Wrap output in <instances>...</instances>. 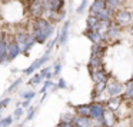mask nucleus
<instances>
[{
  "mask_svg": "<svg viewBox=\"0 0 133 127\" xmlns=\"http://www.w3.org/2000/svg\"><path fill=\"white\" fill-rule=\"evenodd\" d=\"M53 32V24L49 23V20L40 17V19H35L33 22V39L36 40V43H44L47 40L50 34Z\"/></svg>",
  "mask_w": 133,
  "mask_h": 127,
  "instance_id": "nucleus-1",
  "label": "nucleus"
},
{
  "mask_svg": "<svg viewBox=\"0 0 133 127\" xmlns=\"http://www.w3.org/2000/svg\"><path fill=\"white\" fill-rule=\"evenodd\" d=\"M113 22H115L120 29H123V27H130L133 24V13L130 12L129 9L123 7V9L115 12Z\"/></svg>",
  "mask_w": 133,
  "mask_h": 127,
  "instance_id": "nucleus-2",
  "label": "nucleus"
},
{
  "mask_svg": "<svg viewBox=\"0 0 133 127\" xmlns=\"http://www.w3.org/2000/svg\"><path fill=\"white\" fill-rule=\"evenodd\" d=\"M47 10L46 0H32L29 4V12L35 19H40Z\"/></svg>",
  "mask_w": 133,
  "mask_h": 127,
  "instance_id": "nucleus-3",
  "label": "nucleus"
},
{
  "mask_svg": "<svg viewBox=\"0 0 133 127\" xmlns=\"http://www.w3.org/2000/svg\"><path fill=\"white\" fill-rule=\"evenodd\" d=\"M16 43L20 46L22 52L27 53L30 49L33 47V44L36 43V40L33 39L32 34H29V33H19V34H16Z\"/></svg>",
  "mask_w": 133,
  "mask_h": 127,
  "instance_id": "nucleus-4",
  "label": "nucleus"
},
{
  "mask_svg": "<svg viewBox=\"0 0 133 127\" xmlns=\"http://www.w3.org/2000/svg\"><path fill=\"white\" fill-rule=\"evenodd\" d=\"M106 104L95 101L90 104V118L93 121H103V114L106 113Z\"/></svg>",
  "mask_w": 133,
  "mask_h": 127,
  "instance_id": "nucleus-5",
  "label": "nucleus"
},
{
  "mask_svg": "<svg viewBox=\"0 0 133 127\" xmlns=\"http://www.w3.org/2000/svg\"><path fill=\"white\" fill-rule=\"evenodd\" d=\"M106 91L109 94V98L112 97H122V94H124V86L120 84L119 81L110 79L107 81V87H106Z\"/></svg>",
  "mask_w": 133,
  "mask_h": 127,
  "instance_id": "nucleus-6",
  "label": "nucleus"
},
{
  "mask_svg": "<svg viewBox=\"0 0 133 127\" xmlns=\"http://www.w3.org/2000/svg\"><path fill=\"white\" fill-rule=\"evenodd\" d=\"M119 36H120V27H119L115 22H112L110 27L107 29V32L104 33V41L113 43V41H116L119 39Z\"/></svg>",
  "mask_w": 133,
  "mask_h": 127,
  "instance_id": "nucleus-7",
  "label": "nucleus"
},
{
  "mask_svg": "<svg viewBox=\"0 0 133 127\" xmlns=\"http://www.w3.org/2000/svg\"><path fill=\"white\" fill-rule=\"evenodd\" d=\"M20 52H22V49H20V46L16 43V40L9 41V44H7V61L15 60V59L20 54Z\"/></svg>",
  "mask_w": 133,
  "mask_h": 127,
  "instance_id": "nucleus-8",
  "label": "nucleus"
},
{
  "mask_svg": "<svg viewBox=\"0 0 133 127\" xmlns=\"http://www.w3.org/2000/svg\"><path fill=\"white\" fill-rule=\"evenodd\" d=\"M119 118L116 116V113L106 110V113L103 114V127H116Z\"/></svg>",
  "mask_w": 133,
  "mask_h": 127,
  "instance_id": "nucleus-9",
  "label": "nucleus"
},
{
  "mask_svg": "<svg viewBox=\"0 0 133 127\" xmlns=\"http://www.w3.org/2000/svg\"><path fill=\"white\" fill-rule=\"evenodd\" d=\"M92 77L96 83H102V81H103V83H107V81H109V74L106 73V70H104L103 67H99V69L93 70Z\"/></svg>",
  "mask_w": 133,
  "mask_h": 127,
  "instance_id": "nucleus-10",
  "label": "nucleus"
},
{
  "mask_svg": "<svg viewBox=\"0 0 133 127\" xmlns=\"http://www.w3.org/2000/svg\"><path fill=\"white\" fill-rule=\"evenodd\" d=\"M122 103H123V97H112V98H109L104 104H106V109L107 110L116 113L119 110V107L122 106Z\"/></svg>",
  "mask_w": 133,
  "mask_h": 127,
  "instance_id": "nucleus-11",
  "label": "nucleus"
},
{
  "mask_svg": "<svg viewBox=\"0 0 133 127\" xmlns=\"http://www.w3.org/2000/svg\"><path fill=\"white\" fill-rule=\"evenodd\" d=\"M73 124L76 127H95V123L90 117H80V116H76Z\"/></svg>",
  "mask_w": 133,
  "mask_h": 127,
  "instance_id": "nucleus-12",
  "label": "nucleus"
},
{
  "mask_svg": "<svg viewBox=\"0 0 133 127\" xmlns=\"http://www.w3.org/2000/svg\"><path fill=\"white\" fill-rule=\"evenodd\" d=\"M106 3H104L103 0H95V3H93L92 9H90V16H97L102 10L106 9Z\"/></svg>",
  "mask_w": 133,
  "mask_h": 127,
  "instance_id": "nucleus-13",
  "label": "nucleus"
},
{
  "mask_svg": "<svg viewBox=\"0 0 133 127\" xmlns=\"http://www.w3.org/2000/svg\"><path fill=\"white\" fill-rule=\"evenodd\" d=\"M46 3H47V10H50V12H60L63 9L64 2L63 0H49Z\"/></svg>",
  "mask_w": 133,
  "mask_h": 127,
  "instance_id": "nucleus-14",
  "label": "nucleus"
},
{
  "mask_svg": "<svg viewBox=\"0 0 133 127\" xmlns=\"http://www.w3.org/2000/svg\"><path fill=\"white\" fill-rule=\"evenodd\" d=\"M76 116L80 117H90V104H80V106L75 107Z\"/></svg>",
  "mask_w": 133,
  "mask_h": 127,
  "instance_id": "nucleus-15",
  "label": "nucleus"
},
{
  "mask_svg": "<svg viewBox=\"0 0 133 127\" xmlns=\"http://www.w3.org/2000/svg\"><path fill=\"white\" fill-rule=\"evenodd\" d=\"M46 60H47V54H44L42 59H39V60H36L35 63H32V64H30V66L27 67L26 70H24V74H27V76H29V74H32V73L35 72V70L37 69V67H40V66H42V64H43Z\"/></svg>",
  "mask_w": 133,
  "mask_h": 127,
  "instance_id": "nucleus-16",
  "label": "nucleus"
},
{
  "mask_svg": "<svg viewBox=\"0 0 133 127\" xmlns=\"http://www.w3.org/2000/svg\"><path fill=\"white\" fill-rule=\"evenodd\" d=\"M123 3H124V0H107L106 6L109 7L112 12H117V10L123 9V6H124Z\"/></svg>",
  "mask_w": 133,
  "mask_h": 127,
  "instance_id": "nucleus-17",
  "label": "nucleus"
},
{
  "mask_svg": "<svg viewBox=\"0 0 133 127\" xmlns=\"http://www.w3.org/2000/svg\"><path fill=\"white\" fill-rule=\"evenodd\" d=\"M7 61V43L2 41L0 43V63H6Z\"/></svg>",
  "mask_w": 133,
  "mask_h": 127,
  "instance_id": "nucleus-18",
  "label": "nucleus"
},
{
  "mask_svg": "<svg viewBox=\"0 0 133 127\" xmlns=\"http://www.w3.org/2000/svg\"><path fill=\"white\" fill-rule=\"evenodd\" d=\"M76 116L70 114V113H66V114H62V118H60V123H73Z\"/></svg>",
  "mask_w": 133,
  "mask_h": 127,
  "instance_id": "nucleus-19",
  "label": "nucleus"
},
{
  "mask_svg": "<svg viewBox=\"0 0 133 127\" xmlns=\"http://www.w3.org/2000/svg\"><path fill=\"white\" fill-rule=\"evenodd\" d=\"M13 121H15V117L13 116H7V117H4L2 120V124H3V127H9V126H12Z\"/></svg>",
  "mask_w": 133,
  "mask_h": 127,
  "instance_id": "nucleus-20",
  "label": "nucleus"
},
{
  "mask_svg": "<svg viewBox=\"0 0 133 127\" xmlns=\"http://www.w3.org/2000/svg\"><path fill=\"white\" fill-rule=\"evenodd\" d=\"M20 84H22V79H17V80H15V83H13L12 86H10L9 89H7V93H12L13 90H16L19 86H20Z\"/></svg>",
  "mask_w": 133,
  "mask_h": 127,
  "instance_id": "nucleus-21",
  "label": "nucleus"
},
{
  "mask_svg": "<svg viewBox=\"0 0 133 127\" xmlns=\"http://www.w3.org/2000/svg\"><path fill=\"white\" fill-rule=\"evenodd\" d=\"M35 96H36L35 91H24V93H22V97H23L24 100H32Z\"/></svg>",
  "mask_w": 133,
  "mask_h": 127,
  "instance_id": "nucleus-22",
  "label": "nucleus"
},
{
  "mask_svg": "<svg viewBox=\"0 0 133 127\" xmlns=\"http://www.w3.org/2000/svg\"><path fill=\"white\" fill-rule=\"evenodd\" d=\"M42 80H43V79H42V76L40 74H36V76H33V77L30 79L29 84H39Z\"/></svg>",
  "mask_w": 133,
  "mask_h": 127,
  "instance_id": "nucleus-23",
  "label": "nucleus"
},
{
  "mask_svg": "<svg viewBox=\"0 0 133 127\" xmlns=\"http://www.w3.org/2000/svg\"><path fill=\"white\" fill-rule=\"evenodd\" d=\"M22 116H23V109L22 107H17V109L15 110V114H13V117H15V120H17V118H20Z\"/></svg>",
  "mask_w": 133,
  "mask_h": 127,
  "instance_id": "nucleus-24",
  "label": "nucleus"
},
{
  "mask_svg": "<svg viewBox=\"0 0 133 127\" xmlns=\"http://www.w3.org/2000/svg\"><path fill=\"white\" fill-rule=\"evenodd\" d=\"M9 103H10V98L9 97L3 98V100H0V110H3L6 106H9Z\"/></svg>",
  "mask_w": 133,
  "mask_h": 127,
  "instance_id": "nucleus-25",
  "label": "nucleus"
},
{
  "mask_svg": "<svg viewBox=\"0 0 133 127\" xmlns=\"http://www.w3.org/2000/svg\"><path fill=\"white\" fill-rule=\"evenodd\" d=\"M35 107H29V110H27V118L26 120H32L33 118V116H35Z\"/></svg>",
  "mask_w": 133,
  "mask_h": 127,
  "instance_id": "nucleus-26",
  "label": "nucleus"
},
{
  "mask_svg": "<svg viewBox=\"0 0 133 127\" xmlns=\"http://www.w3.org/2000/svg\"><path fill=\"white\" fill-rule=\"evenodd\" d=\"M52 84H53V83H52V81H50V80H47V81H46V83H44V86H43V89H42V93H43V91H46V90H47V89H49V87H52Z\"/></svg>",
  "mask_w": 133,
  "mask_h": 127,
  "instance_id": "nucleus-27",
  "label": "nucleus"
},
{
  "mask_svg": "<svg viewBox=\"0 0 133 127\" xmlns=\"http://www.w3.org/2000/svg\"><path fill=\"white\" fill-rule=\"evenodd\" d=\"M59 72H60V64L56 63V66H55V73H53V74H59Z\"/></svg>",
  "mask_w": 133,
  "mask_h": 127,
  "instance_id": "nucleus-28",
  "label": "nucleus"
},
{
  "mask_svg": "<svg viewBox=\"0 0 133 127\" xmlns=\"http://www.w3.org/2000/svg\"><path fill=\"white\" fill-rule=\"evenodd\" d=\"M29 104H30V100H24L22 103V107H29Z\"/></svg>",
  "mask_w": 133,
  "mask_h": 127,
  "instance_id": "nucleus-29",
  "label": "nucleus"
},
{
  "mask_svg": "<svg viewBox=\"0 0 133 127\" xmlns=\"http://www.w3.org/2000/svg\"><path fill=\"white\" fill-rule=\"evenodd\" d=\"M2 41H4V33L0 30V43H2Z\"/></svg>",
  "mask_w": 133,
  "mask_h": 127,
  "instance_id": "nucleus-30",
  "label": "nucleus"
},
{
  "mask_svg": "<svg viewBox=\"0 0 133 127\" xmlns=\"http://www.w3.org/2000/svg\"><path fill=\"white\" fill-rule=\"evenodd\" d=\"M59 87H66V84H64V80H60V81H59Z\"/></svg>",
  "mask_w": 133,
  "mask_h": 127,
  "instance_id": "nucleus-31",
  "label": "nucleus"
},
{
  "mask_svg": "<svg viewBox=\"0 0 133 127\" xmlns=\"http://www.w3.org/2000/svg\"><path fill=\"white\" fill-rule=\"evenodd\" d=\"M129 30H130V34H132V36H133V24H132V26H130V27H129Z\"/></svg>",
  "mask_w": 133,
  "mask_h": 127,
  "instance_id": "nucleus-32",
  "label": "nucleus"
},
{
  "mask_svg": "<svg viewBox=\"0 0 133 127\" xmlns=\"http://www.w3.org/2000/svg\"><path fill=\"white\" fill-rule=\"evenodd\" d=\"M130 123L133 124V113H132V114H130Z\"/></svg>",
  "mask_w": 133,
  "mask_h": 127,
  "instance_id": "nucleus-33",
  "label": "nucleus"
},
{
  "mask_svg": "<svg viewBox=\"0 0 133 127\" xmlns=\"http://www.w3.org/2000/svg\"><path fill=\"white\" fill-rule=\"evenodd\" d=\"M0 2H9V0H0Z\"/></svg>",
  "mask_w": 133,
  "mask_h": 127,
  "instance_id": "nucleus-34",
  "label": "nucleus"
},
{
  "mask_svg": "<svg viewBox=\"0 0 133 127\" xmlns=\"http://www.w3.org/2000/svg\"><path fill=\"white\" fill-rule=\"evenodd\" d=\"M56 127H62V126H60V124H59V126H56Z\"/></svg>",
  "mask_w": 133,
  "mask_h": 127,
  "instance_id": "nucleus-35",
  "label": "nucleus"
},
{
  "mask_svg": "<svg viewBox=\"0 0 133 127\" xmlns=\"http://www.w3.org/2000/svg\"><path fill=\"white\" fill-rule=\"evenodd\" d=\"M103 2H104V3H106V2H107V0H103Z\"/></svg>",
  "mask_w": 133,
  "mask_h": 127,
  "instance_id": "nucleus-36",
  "label": "nucleus"
}]
</instances>
